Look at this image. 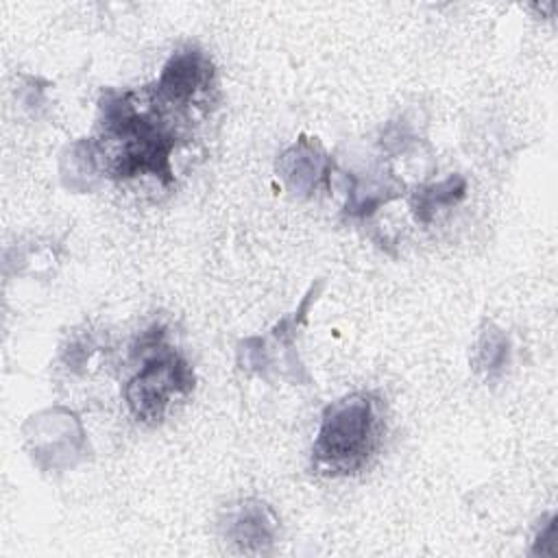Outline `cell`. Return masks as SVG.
Returning <instances> with one entry per match:
<instances>
[{
    "instance_id": "6da1fadb",
    "label": "cell",
    "mask_w": 558,
    "mask_h": 558,
    "mask_svg": "<svg viewBox=\"0 0 558 558\" xmlns=\"http://www.w3.org/2000/svg\"><path fill=\"white\" fill-rule=\"evenodd\" d=\"M100 111V135L116 148L107 163L109 177L153 174L161 183H170V153L177 146V133L159 120V113L140 107L133 92H107Z\"/></svg>"
},
{
    "instance_id": "277c9868",
    "label": "cell",
    "mask_w": 558,
    "mask_h": 558,
    "mask_svg": "<svg viewBox=\"0 0 558 558\" xmlns=\"http://www.w3.org/2000/svg\"><path fill=\"white\" fill-rule=\"evenodd\" d=\"M214 83V65L205 52L185 48L174 52L155 85V98L159 105H190L198 94L207 92Z\"/></svg>"
},
{
    "instance_id": "5b68a950",
    "label": "cell",
    "mask_w": 558,
    "mask_h": 558,
    "mask_svg": "<svg viewBox=\"0 0 558 558\" xmlns=\"http://www.w3.org/2000/svg\"><path fill=\"white\" fill-rule=\"evenodd\" d=\"M277 532V519L266 504L244 501L229 514L227 534L244 551H262L272 543Z\"/></svg>"
},
{
    "instance_id": "52a82bcc",
    "label": "cell",
    "mask_w": 558,
    "mask_h": 558,
    "mask_svg": "<svg viewBox=\"0 0 558 558\" xmlns=\"http://www.w3.org/2000/svg\"><path fill=\"white\" fill-rule=\"evenodd\" d=\"M508 340L506 336L495 329L493 325H488L482 333L480 340L475 344V357L473 364L480 373H484L486 377H495L497 373L504 371V366L508 364Z\"/></svg>"
},
{
    "instance_id": "7a4b0ae2",
    "label": "cell",
    "mask_w": 558,
    "mask_h": 558,
    "mask_svg": "<svg viewBox=\"0 0 558 558\" xmlns=\"http://www.w3.org/2000/svg\"><path fill=\"white\" fill-rule=\"evenodd\" d=\"M384 434L381 403L371 392H353L323 412L312 447V469L318 475L340 477L362 471L377 453Z\"/></svg>"
},
{
    "instance_id": "3957f363",
    "label": "cell",
    "mask_w": 558,
    "mask_h": 558,
    "mask_svg": "<svg viewBox=\"0 0 558 558\" xmlns=\"http://www.w3.org/2000/svg\"><path fill=\"white\" fill-rule=\"evenodd\" d=\"M140 342L150 347L153 353L126 384L124 397L137 421L159 423L172 397L192 392L194 373L177 351L163 344L161 329H150Z\"/></svg>"
},
{
    "instance_id": "8992f818",
    "label": "cell",
    "mask_w": 558,
    "mask_h": 558,
    "mask_svg": "<svg viewBox=\"0 0 558 558\" xmlns=\"http://www.w3.org/2000/svg\"><path fill=\"white\" fill-rule=\"evenodd\" d=\"M464 192H466V181L462 177H458V174L445 179L442 183L416 190L414 196H412L414 218L418 222H429L438 207L456 205L458 201L464 198Z\"/></svg>"
}]
</instances>
